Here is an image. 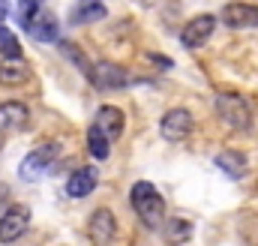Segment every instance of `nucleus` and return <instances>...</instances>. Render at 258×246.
I'll return each mask as SVG.
<instances>
[{"label": "nucleus", "mask_w": 258, "mask_h": 246, "mask_svg": "<svg viewBox=\"0 0 258 246\" xmlns=\"http://www.w3.org/2000/svg\"><path fill=\"white\" fill-rule=\"evenodd\" d=\"M129 201H132V210L138 213L144 228H159L165 222V198L156 192L153 183L138 180L132 186V192H129Z\"/></svg>", "instance_id": "obj_1"}, {"label": "nucleus", "mask_w": 258, "mask_h": 246, "mask_svg": "<svg viewBox=\"0 0 258 246\" xmlns=\"http://www.w3.org/2000/svg\"><path fill=\"white\" fill-rule=\"evenodd\" d=\"M213 105H216V117L225 123L228 129L243 132V129L252 126V105L246 102V96L228 90V93H219Z\"/></svg>", "instance_id": "obj_2"}, {"label": "nucleus", "mask_w": 258, "mask_h": 246, "mask_svg": "<svg viewBox=\"0 0 258 246\" xmlns=\"http://www.w3.org/2000/svg\"><path fill=\"white\" fill-rule=\"evenodd\" d=\"M57 153H60V144H57V141H45V144H39L36 150H30V153L24 156L21 168H18L21 180L33 183V180L45 177V174L51 171V165L57 162Z\"/></svg>", "instance_id": "obj_3"}, {"label": "nucleus", "mask_w": 258, "mask_h": 246, "mask_svg": "<svg viewBox=\"0 0 258 246\" xmlns=\"http://www.w3.org/2000/svg\"><path fill=\"white\" fill-rule=\"evenodd\" d=\"M87 237L93 246H108L117 237V219L108 207H96L90 213V222H87Z\"/></svg>", "instance_id": "obj_4"}, {"label": "nucleus", "mask_w": 258, "mask_h": 246, "mask_svg": "<svg viewBox=\"0 0 258 246\" xmlns=\"http://www.w3.org/2000/svg\"><path fill=\"white\" fill-rule=\"evenodd\" d=\"M30 225V210L24 204H9L0 213V243H12L18 240Z\"/></svg>", "instance_id": "obj_5"}, {"label": "nucleus", "mask_w": 258, "mask_h": 246, "mask_svg": "<svg viewBox=\"0 0 258 246\" xmlns=\"http://www.w3.org/2000/svg\"><path fill=\"white\" fill-rule=\"evenodd\" d=\"M159 132L165 141H186L192 135V114L186 108H171L159 123Z\"/></svg>", "instance_id": "obj_6"}, {"label": "nucleus", "mask_w": 258, "mask_h": 246, "mask_svg": "<svg viewBox=\"0 0 258 246\" xmlns=\"http://www.w3.org/2000/svg\"><path fill=\"white\" fill-rule=\"evenodd\" d=\"M213 27H216V18H213L210 12L195 15L192 21L180 30V42H183L186 48H201V45L213 36Z\"/></svg>", "instance_id": "obj_7"}, {"label": "nucleus", "mask_w": 258, "mask_h": 246, "mask_svg": "<svg viewBox=\"0 0 258 246\" xmlns=\"http://www.w3.org/2000/svg\"><path fill=\"white\" fill-rule=\"evenodd\" d=\"M96 87H102V90H117V87H126L129 84V75L123 66H117V63H96L93 69H90V75H87Z\"/></svg>", "instance_id": "obj_8"}, {"label": "nucleus", "mask_w": 258, "mask_h": 246, "mask_svg": "<svg viewBox=\"0 0 258 246\" xmlns=\"http://www.w3.org/2000/svg\"><path fill=\"white\" fill-rule=\"evenodd\" d=\"M222 21L231 30H246V27H258V6L252 3H228L222 9Z\"/></svg>", "instance_id": "obj_9"}, {"label": "nucleus", "mask_w": 258, "mask_h": 246, "mask_svg": "<svg viewBox=\"0 0 258 246\" xmlns=\"http://www.w3.org/2000/svg\"><path fill=\"white\" fill-rule=\"evenodd\" d=\"M96 189V168L93 165H81L78 171H72V177L66 180L69 198H87Z\"/></svg>", "instance_id": "obj_10"}, {"label": "nucleus", "mask_w": 258, "mask_h": 246, "mask_svg": "<svg viewBox=\"0 0 258 246\" xmlns=\"http://www.w3.org/2000/svg\"><path fill=\"white\" fill-rule=\"evenodd\" d=\"M27 117H30V111L24 102H0V129L18 132L27 126Z\"/></svg>", "instance_id": "obj_11"}, {"label": "nucleus", "mask_w": 258, "mask_h": 246, "mask_svg": "<svg viewBox=\"0 0 258 246\" xmlns=\"http://www.w3.org/2000/svg\"><path fill=\"white\" fill-rule=\"evenodd\" d=\"M24 81H30L27 63L21 57H3V63H0V84L3 87H18Z\"/></svg>", "instance_id": "obj_12"}, {"label": "nucleus", "mask_w": 258, "mask_h": 246, "mask_svg": "<svg viewBox=\"0 0 258 246\" xmlns=\"http://www.w3.org/2000/svg\"><path fill=\"white\" fill-rule=\"evenodd\" d=\"M102 18H105V3L102 0H78L69 9V21H75V24H93V21H102Z\"/></svg>", "instance_id": "obj_13"}, {"label": "nucleus", "mask_w": 258, "mask_h": 246, "mask_svg": "<svg viewBox=\"0 0 258 246\" xmlns=\"http://www.w3.org/2000/svg\"><path fill=\"white\" fill-rule=\"evenodd\" d=\"M96 123L105 129V135H108L111 141H117V138L123 135L126 117H123V111H120V108H114V105H102V108L96 111Z\"/></svg>", "instance_id": "obj_14"}, {"label": "nucleus", "mask_w": 258, "mask_h": 246, "mask_svg": "<svg viewBox=\"0 0 258 246\" xmlns=\"http://www.w3.org/2000/svg\"><path fill=\"white\" fill-rule=\"evenodd\" d=\"M216 165H219V171L228 174L231 180H240V177L246 174V156H243L240 150H225V153H219V156H216Z\"/></svg>", "instance_id": "obj_15"}, {"label": "nucleus", "mask_w": 258, "mask_h": 246, "mask_svg": "<svg viewBox=\"0 0 258 246\" xmlns=\"http://www.w3.org/2000/svg\"><path fill=\"white\" fill-rule=\"evenodd\" d=\"M30 36H33V39H39V42H57V36H60L57 18H54V15H48V12H42V15L33 21Z\"/></svg>", "instance_id": "obj_16"}, {"label": "nucleus", "mask_w": 258, "mask_h": 246, "mask_svg": "<svg viewBox=\"0 0 258 246\" xmlns=\"http://www.w3.org/2000/svg\"><path fill=\"white\" fill-rule=\"evenodd\" d=\"M87 147H90L93 159H108V153H111V138L105 135V129H102L99 123H93V126L87 129Z\"/></svg>", "instance_id": "obj_17"}, {"label": "nucleus", "mask_w": 258, "mask_h": 246, "mask_svg": "<svg viewBox=\"0 0 258 246\" xmlns=\"http://www.w3.org/2000/svg\"><path fill=\"white\" fill-rule=\"evenodd\" d=\"M189 234H192V225H189L186 219H168V222L162 225V237H165V243H171V246L186 243Z\"/></svg>", "instance_id": "obj_18"}, {"label": "nucleus", "mask_w": 258, "mask_h": 246, "mask_svg": "<svg viewBox=\"0 0 258 246\" xmlns=\"http://www.w3.org/2000/svg\"><path fill=\"white\" fill-rule=\"evenodd\" d=\"M39 9H42V0H18V21L24 30L33 27V21L39 18Z\"/></svg>", "instance_id": "obj_19"}, {"label": "nucleus", "mask_w": 258, "mask_h": 246, "mask_svg": "<svg viewBox=\"0 0 258 246\" xmlns=\"http://www.w3.org/2000/svg\"><path fill=\"white\" fill-rule=\"evenodd\" d=\"M0 54H3V57H21V42H18V36H15L9 27H3V24H0Z\"/></svg>", "instance_id": "obj_20"}]
</instances>
